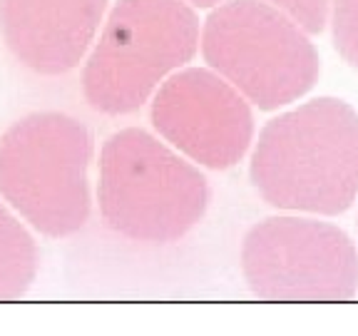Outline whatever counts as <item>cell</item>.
Here are the masks:
<instances>
[{"label":"cell","instance_id":"cell-10","mask_svg":"<svg viewBox=\"0 0 358 336\" xmlns=\"http://www.w3.org/2000/svg\"><path fill=\"white\" fill-rule=\"evenodd\" d=\"M329 25L338 55L358 70V0H334Z\"/></svg>","mask_w":358,"mask_h":336},{"label":"cell","instance_id":"cell-9","mask_svg":"<svg viewBox=\"0 0 358 336\" xmlns=\"http://www.w3.org/2000/svg\"><path fill=\"white\" fill-rule=\"evenodd\" d=\"M38 244L25 224L0 204V302L20 299L38 274Z\"/></svg>","mask_w":358,"mask_h":336},{"label":"cell","instance_id":"cell-4","mask_svg":"<svg viewBox=\"0 0 358 336\" xmlns=\"http://www.w3.org/2000/svg\"><path fill=\"white\" fill-rule=\"evenodd\" d=\"M92 137L65 112H30L0 137V197L35 232L52 239L90 219Z\"/></svg>","mask_w":358,"mask_h":336},{"label":"cell","instance_id":"cell-7","mask_svg":"<svg viewBox=\"0 0 358 336\" xmlns=\"http://www.w3.org/2000/svg\"><path fill=\"white\" fill-rule=\"evenodd\" d=\"M150 118L164 142L192 162L229 169L254 142L252 105L212 67H185L155 92Z\"/></svg>","mask_w":358,"mask_h":336},{"label":"cell","instance_id":"cell-8","mask_svg":"<svg viewBox=\"0 0 358 336\" xmlns=\"http://www.w3.org/2000/svg\"><path fill=\"white\" fill-rule=\"evenodd\" d=\"M110 0H0V35L20 65L65 75L85 60Z\"/></svg>","mask_w":358,"mask_h":336},{"label":"cell","instance_id":"cell-1","mask_svg":"<svg viewBox=\"0 0 358 336\" xmlns=\"http://www.w3.org/2000/svg\"><path fill=\"white\" fill-rule=\"evenodd\" d=\"M249 177L268 207L343 214L358 197V112L316 97L274 118L259 134Z\"/></svg>","mask_w":358,"mask_h":336},{"label":"cell","instance_id":"cell-6","mask_svg":"<svg viewBox=\"0 0 358 336\" xmlns=\"http://www.w3.org/2000/svg\"><path fill=\"white\" fill-rule=\"evenodd\" d=\"M241 272L264 302H351L358 294V249L329 222L268 217L246 232Z\"/></svg>","mask_w":358,"mask_h":336},{"label":"cell","instance_id":"cell-12","mask_svg":"<svg viewBox=\"0 0 358 336\" xmlns=\"http://www.w3.org/2000/svg\"><path fill=\"white\" fill-rule=\"evenodd\" d=\"M185 3H189L192 8H214L219 3H224V0H185Z\"/></svg>","mask_w":358,"mask_h":336},{"label":"cell","instance_id":"cell-5","mask_svg":"<svg viewBox=\"0 0 358 336\" xmlns=\"http://www.w3.org/2000/svg\"><path fill=\"white\" fill-rule=\"evenodd\" d=\"M201 55L249 105L279 110L316 85L319 52L279 8L266 0H224L199 30Z\"/></svg>","mask_w":358,"mask_h":336},{"label":"cell","instance_id":"cell-3","mask_svg":"<svg viewBox=\"0 0 358 336\" xmlns=\"http://www.w3.org/2000/svg\"><path fill=\"white\" fill-rule=\"evenodd\" d=\"M199 50V18L185 0H117L83 70L90 107L137 112Z\"/></svg>","mask_w":358,"mask_h":336},{"label":"cell","instance_id":"cell-2","mask_svg":"<svg viewBox=\"0 0 358 336\" xmlns=\"http://www.w3.org/2000/svg\"><path fill=\"white\" fill-rule=\"evenodd\" d=\"M97 200L105 224L120 237L169 244L201 222L209 182L159 137L127 127L102 145Z\"/></svg>","mask_w":358,"mask_h":336},{"label":"cell","instance_id":"cell-11","mask_svg":"<svg viewBox=\"0 0 358 336\" xmlns=\"http://www.w3.org/2000/svg\"><path fill=\"white\" fill-rule=\"evenodd\" d=\"M266 3L286 13L308 35H319L329 25V13L334 0H266Z\"/></svg>","mask_w":358,"mask_h":336}]
</instances>
